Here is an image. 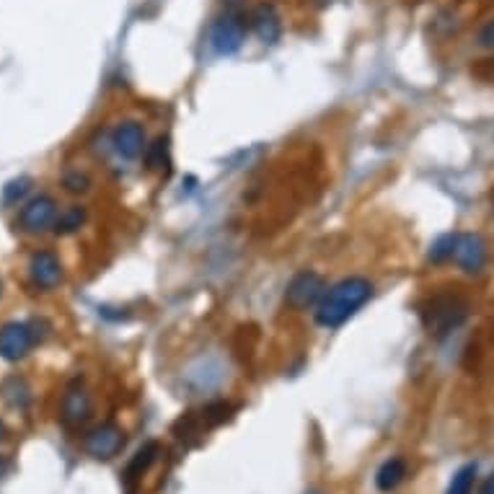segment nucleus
<instances>
[{"instance_id": "nucleus-1", "label": "nucleus", "mask_w": 494, "mask_h": 494, "mask_svg": "<svg viewBox=\"0 0 494 494\" xmlns=\"http://www.w3.org/2000/svg\"><path fill=\"white\" fill-rule=\"evenodd\" d=\"M373 296V282L365 277H344L329 288L316 305V324L324 329H336L350 321Z\"/></svg>"}, {"instance_id": "nucleus-2", "label": "nucleus", "mask_w": 494, "mask_h": 494, "mask_svg": "<svg viewBox=\"0 0 494 494\" xmlns=\"http://www.w3.org/2000/svg\"><path fill=\"white\" fill-rule=\"evenodd\" d=\"M468 313L466 300L459 296H437L429 300L428 311L422 313L425 327L432 336H445L453 329H459Z\"/></svg>"}, {"instance_id": "nucleus-3", "label": "nucleus", "mask_w": 494, "mask_h": 494, "mask_svg": "<svg viewBox=\"0 0 494 494\" xmlns=\"http://www.w3.org/2000/svg\"><path fill=\"white\" fill-rule=\"evenodd\" d=\"M324 293H327V280L319 272L305 269V272H297L290 280V285L285 290V303L296 311H305L311 305H319Z\"/></svg>"}, {"instance_id": "nucleus-4", "label": "nucleus", "mask_w": 494, "mask_h": 494, "mask_svg": "<svg viewBox=\"0 0 494 494\" xmlns=\"http://www.w3.org/2000/svg\"><path fill=\"white\" fill-rule=\"evenodd\" d=\"M55 220H58V202L50 197V195H39V197L29 199L21 207L16 226L24 233L39 235V233H44L47 228H52Z\"/></svg>"}, {"instance_id": "nucleus-5", "label": "nucleus", "mask_w": 494, "mask_h": 494, "mask_svg": "<svg viewBox=\"0 0 494 494\" xmlns=\"http://www.w3.org/2000/svg\"><path fill=\"white\" fill-rule=\"evenodd\" d=\"M86 451L89 456H94L96 461H109L114 459L122 445H125V432L117 428L114 422H104L99 428H94L86 435Z\"/></svg>"}, {"instance_id": "nucleus-6", "label": "nucleus", "mask_w": 494, "mask_h": 494, "mask_svg": "<svg viewBox=\"0 0 494 494\" xmlns=\"http://www.w3.org/2000/svg\"><path fill=\"white\" fill-rule=\"evenodd\" d=\"M243 39H246V24H243V19L235 16V13L218 19L215 27H212V32H210V44H212V50H215L218 55H223V58L238 52L241 44H243Z\"/></svg>"}, {"instance_id": "nucleus-7", "label": "nucleus", "mask_w": 494, "mask_h": 494, "mask_svg": "<svg viewBox=\"0 0 494 494\" xmlns=\"http://www.w3.org/2000/svg\"><path fill=\"white\" fill-rule=\"evenodd\" d=\"M453 262L461 266L466 274H476L482 272V266L487 262V243L479 233H461L456 235V246H453Z\"/></svg>"}, {"instance_id": "nucleus-8", "label": "nucleus", "mask_w": 494, "mask_h": 494, "mask_svg": "<svg viewBox=\"0 0 494 494\" xmlns=\"http://www.w3.org/2000/svg\"><path fill=\"white\" fill-rule=\"evenodd\" d=\"M34 334L29 324L21 321H11L0 327V358L8 363H16L21 358H27V352L32 350Z\"/></svg>"}, {"instance_id": "nucleus-9", "label": "nucleus", "mask_w": 494, "mask_h": 494, "mask_svg": "<svg viewBox=\"0 0 494 494\" xmlns=\"http://www.w3.org/2000/svg\"><path fill=\"white\" fill-rule=\"evenodd\" d=\"M29 277L39 290H55L63 282V264L47 249L34 251L29 259Z\"/></svg>"}, {"instance_id": "nucleus-10", "label": "nucleus", "mask_w": 494, "mask_h": 494, "mask_svg": "<svg viewBox=\"0 0 494 494\" xmlns=\"http://www.w3.org/2000/svg\"><path fill=\"white\" fill-rule=\"evenodd\" d=\"M112 145L114 151L125 158V161H135L143 156L145 151V130L140 122L127 120V122H120L114 132H112Z\"/></svg>"}, {"instance_id": "nucleus-11", "label": "nucleus", "mask_w": 494, "mask_h": 494, "mask_svg": "<svg viewBox=\"0 0 494 494\" xmlns=\"http://www.w3.org/2000/svg\"><path fill=\"white\" fill-rule=\"evenodd\" d=\"M91 414V398L86 394L83 383L75 381L67 386L66 396H63V404H60V420L66 428H78L89 420Z\"/></svg>"}, {"instance_id": "nucleus-12", "label": "nucleus", "mask_w": 494, "mask_h": 494, "mask_svg": "<svg viewBox=\"0 0 494 494\" xmlns=\"http://www.w3.org/2000/svg\"><path fill=\"white\" fill-rule=\"evenodd\" d=\"M251 29L264 44H274L282 36V19L272 3H259L251 11Z\"/></svg>"}, {"instance_id": "nucleus-13", "label": "nucleus", "mask_w": 494, "mask_h": 494, "mask_svg": "<svg viewBox=\"0 0 494 494\" xmlns=\"http://www.w3.org/2000/svg\"><path fill=\"white\" fill-rule=\"evenodd\" d=\"M404 476H406V466L401 459H391V461H386L381 468H378V474H375V487L381 490V492H394L396 487L404 482Z\"/></svg>"}, {"instance_id": "nucleus-14", "label": "nucleus", "mask_w": 494, "mask_h": 494, "mask_svg": "<svg viewBox=\"0 0 494 494\" xmlns=\"http://www.w3.org/2000/svg\"><path fill=\"white\" fill-rule=\"evenodd\" d=\"M83 220H86V210L83 207H78V205H73V207H67L63 210L60 215H58V220H55V231L63 233H75L81 226H83Z\"/></svg>"}, {"instance_id": "nucleus-15", "label": "nucleus", "mask_w": 494, "mask_h": 494, "mask_svg": "<svg viewBox=\"0 0 494 494\" xmlns=\"http://www.w3.org/2000/svg\"><path fill=\"white\" fill-rule=\"evenodd\" d=\"M474 482H476V466L468 463V466L456 471V476L451 479L445 494H474Z\"/></svg>"}, {"instance_id": "nucleus-16", "label": "nucleus", "mask_w": 494, "mask_h": 494, "mask_svg": "<svg viewBox=\"0 0 494 494\" xmlns=\"http://www.w3.org/2000/svg\"><path fill=\"white\" fill-rule=\"evenodd\" d=\"M156 453H158V445L156 443H148L145 448H140L137 451V456L132 459V463L127 466V479H135V476H140L151 463L156 461Z\"/></svg>"}, {"instance_id": "nucleus-17", "label": "nucleus", "mask_w": 494, "mask_h": 494, "mask_svg": "<svg viewBox=\"0 0 494 494\" xmlns=\"http://www.w3.org/2000/svg\"><path fill=\"white\" fill-rule=\"evenodd\" d=\"M32 189V179L29 176H21V179H13L3 187V202L5 205H16L19 199H24Z\"/></svg>"}, {"instance_id": "nucleus-18", "label": "nucleus", "mask_w": 494, "mask_h": 494, "mask_svg": "<svg viewBox=\"0 0 494 494\" xmlns=\"http://www.w3.org/2000/svg\"><path fill=\"white\" fill-rule=\"evenodd\" d=\"M453 246H456V235H453V233L440 235V238L432 243L429 259H432V262H445V259H451V257H453Z\"/></svg>"}, {"instance_id": "nucleus-19", "label": "nucleus", "mask_w": 494, "mask_h": 494, "mask_svg": "<svg viewBox=\"0 0 494 494\" xmlns=\"http://www.w3.org/2000/svg\"><path fill=\"white\" fill-rule=\"evenodd\" d=\"M164 164H168V140L158 137L148 148V168H164Z\"/></svg>"}, {"instance_id": "nucleus-20", "label": "nucleus", "mask_w": 494, "mask_h": 494, "mask_svg": "<svg viewBox=\"0 0 494 494\" xmlns=\"http://www.w3.org/2000/svg\"><path fill=\"white\" fill-rule=\"evenodd\" d=\"M89 176L86 174H81V171H73V174H67L66 176V189L67 192H73V195H81V192H86L89 189Z\"/></svg>"}, {"instance_id": "nucleus-21", "label": "nucleus", "mask_w": 494, "mask_h": 494, "mask_svg": "<svg viewBox=\"0 0 494 494\" xmlns=\"http://www.w3.org/2000/svg\"><path fill=\"white\" fill-rule=\"evenodd\" d=\"M479 44L484 47V50H494V19L492 21H487L482 29H479Z\"/></svg>"}, {"instance_id": "nucleus-22", "label": "nucleus", "mask_w": 494, "mask_h": 494, "mask_svg": "<svg viewBox=\"0 0 494 494\" xmlns=\"http://www.w3.org/2000/svg\"><path fill=\"white\" fill-rule=\"evenodd\" d=\"M482 494H494V471L487 476V482H484V487H482Z\"/></svg>"}, {"instance_id": "nucleus-23", "label": "nucleus", "mask_w": 494, "mask_h": 494, "mask_svg": "<svg viewBox=\"0 0 494 494\" xmlns=\"http://www.w3.org/2000/svg\"><path fill=\"white\" fill-rule=\"evenodd\" d=\"M3 437H5V425L0 422V440H3Z\"/></svg>"}, {"instance_id": "nucleus-24", "label": "nucleus", "mask_w": 494, "mask_h": 494, "mask_svg": "<svg viewBox=\"0 0 494 494\" xmlns=\"http://www.w3.org/2000/svg\"><path fill=\"white\" fill-rule=\"evenodd\" d=\"M226 3H228V5H238L241 0H226Z\"/></svg>"}, {"instance_id": "nucleus-25", "label": "nucleus", "mask_w": 494, "mask_h": 494, "mask_svg": "<svg viewBox=\"0 0 494 494\" xmlns=\"http://www.w3.org/2000/svg\"><path fill=\"white\" fill-rule=\"evenodd\" d=\"M311 494H316V492H311Z\"/></svg>"}]
</instances>
